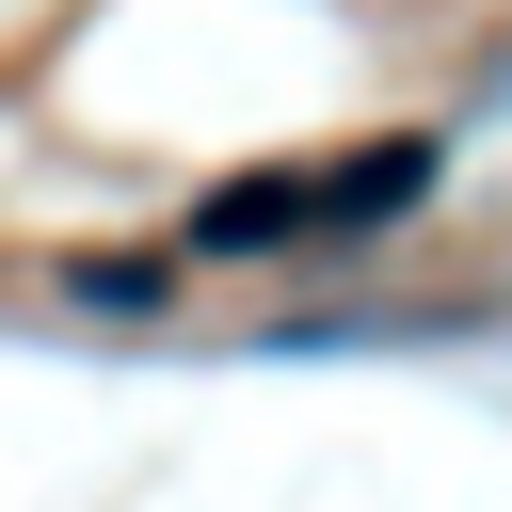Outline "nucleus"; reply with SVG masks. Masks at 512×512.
<instances>
[{"instance_id":"1","label":"nucleus","mask_w":512,"mask_h":512,"mask_svg":"<svg viewBox=\"0 0 512 512\" xmlns=\"http://www.w3.org/2000/svg\"><path fill=\"white\" fill-rule=\"evenodd\" d=\"M288 240H336V160H272V176H224L192 208L176 256H288Z\"/></svg>"},{"instance_id":"2","label":"nucleus","mask_w":512,"mask_h":512,"mask_svg":"<svg viewBox=\"0 0 512 512\" xmlns=\"http://www.w3.org/2000/svg\"><path fill=\"white\" fill-rule=\"evenodd\" d=\"M448 176V144L432 128H400V144H368V160H336V240H368V224H400L416 192Z\"/></svg>"},{"instance_id":"3","label":"nucleus","mask_w":512,"mask_h":512,"mask_svg":"<svg viewBox=\"0 0 512 512\" xmlns=\"http://www.w3.org/2000/svg\"><path fill=\"white\" fill-rule=\"evenodd\" d=\"M176 272H192V256H64V304H96V320H160Z\"/></svg>"}]
</instances>
